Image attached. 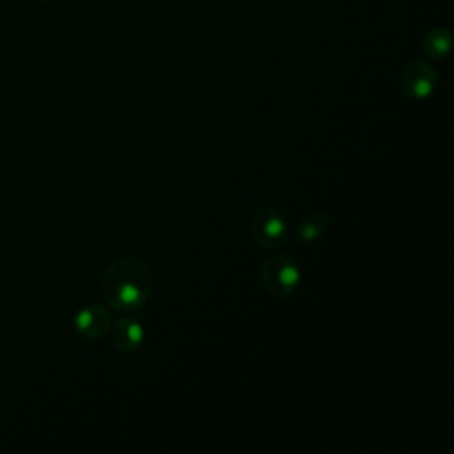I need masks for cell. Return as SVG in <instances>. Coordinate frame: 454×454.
I'll return each instance as SVG.
<instances>
[{"label": "cell", "mask_w": 454, "mask_h": 454, "mask_svg": "<svg viewBox=\"0 0 454 454\" xmlns=\"http://www.w3.org/2000/svg\"><path fill=\"white\" fill-rule=\"evenodd\" d=\"M153 271L140 257L114 261L101 277V294L119 312L140 310L153 291Z\"/></svg>", "instance_id": "6da1fadb"}, {"label": "cell", "mask_w": 454, "mask_h": 454, "mask_svg": "<svg viewBox=\"0 0 454 454\" xmlns=\"http://www.w3.org/2000/svg\"><path fill=\"white\" fill-rule=\"evenodd\" d=\"M261 280L268 293L277 298H286L296 289L300 282V270L291 257L277 254L262 262Z\"/></svg>", "instance_id": "7a4b0ae2"}, {"label": "cell", "mask_w": 454, "mask_h": 454, "mask_svg": "<svg viewBox=\"0 0 454 454\" xmlns=\"http://www.w3.org/2000/svg\"><path fill=\"white\" fill-rule=\"evenodd\" d=\"M250 236L262 248H277L287 239V222L273 207L257 209L250 216Z\"/></svg>", "instance_id": "3957f363"}, {"label": "cell", "mask_w": 454, "mask_h": 454, "mask_svg": "<svg viewBox=\"0 0 454 454\" xmlns=\"http://www.w3.org/2000/svg\"><path fill=\"white\" fill-rule=\"evenodd\" d=\"M438 82V74L426 60H410L401 71V89L410 99H426L431 96Z\"/></svg>", "instance_id": "277c9868"}, {"label": "cell", "mask_w": 454, "mask_h": 454, "mask_svg": "<svg viewBox=\"0 0 454 454\" xmlns=\"http://www.w3.org/2000/svg\"><path fill=\"white\" fill-rule=\"evenodd\" d=\"M74 326L80 335H83L89 340L103 339L112 326V317L106 307L99 303L87 305L82 309L74 317Z\"/></svg>", "instance_id": "5b68a950"}, {"label": "cell", "mask_w": 454, "mask_h": 454, "mask_svg": "<svg viewBox=\"0 0 454 454\" xmlns=\"http://www.w3.org/2000/svg\"><path fill=\"white\" fill-rule=\"evenodd\" d=\"M114 346L122 353L135 351L144 340V328L133 317H121L110 326Z\"/></svg>", "instance_id": "8992f818"}, {"label": "cell", "mask_w": 454, "mask_h": 454, "mask_svg": "<svg viewBox=\"0 0 454 454\" xmlns=\"http://www.w3.org/2000/svg\"><path fill=\"white\" fill-rule=\"evenodd\" d=\"M452 48V32L445 27L431 28L422 39V50L431 59H443L450 53Z\"/></svg>", "instance_id": "52a82bcc"}, {"label": "cell", "mask_w": 454, "mask_h": 454, "mask_svg": "<svg viewBox=\"0 0 454 454\" xmlns=\"http://www.w3.org/2000/svg\"><path fill=\"white\" fill-rule=\"evenodd\" d=\"M330 227V216L325 213H310L305 216L298 229H296V239L300 243H312L316 241L326 229Z\"/></svg>", "instance_id": "ba28073f"}, {"label": "cell", "mask_w": 454, "mask_h": 454, "mask_svg": "<svg viewBox=\"0 0 454 454\" xmlns=\"http://www.w3.org/2000/svg\"><path fill=\"white\" fill-rule=\"evenodd\" d=\"M43 2H50V0H43Z\"/></svg>", "instance_id": "9c48e42d"}]
</instances>
